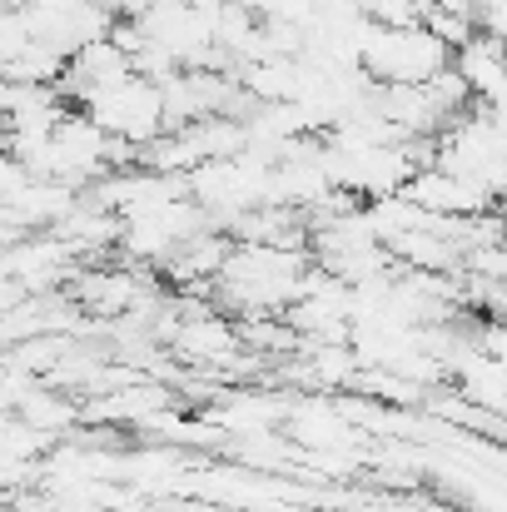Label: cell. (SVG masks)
Returning a JSON list of instances; mask_svg holds the SVG:
<instances>
[{
	"mask_svg": "<svg viewBox=\"0 0 507 512\" xmlns=\"http://www.w3.org/2000/svg\"><path fill=\"white\" fill-rule=\"evenodd\" d=\"M453 65V50L428 30V25H403V30H373L363 50V70L378 85H428Z\"/></svg>",
	"mask_w": 507,
	"mask_h": 512,
	"instance_id": "cell-1",
	"label": "cell"
}]
</instances>
